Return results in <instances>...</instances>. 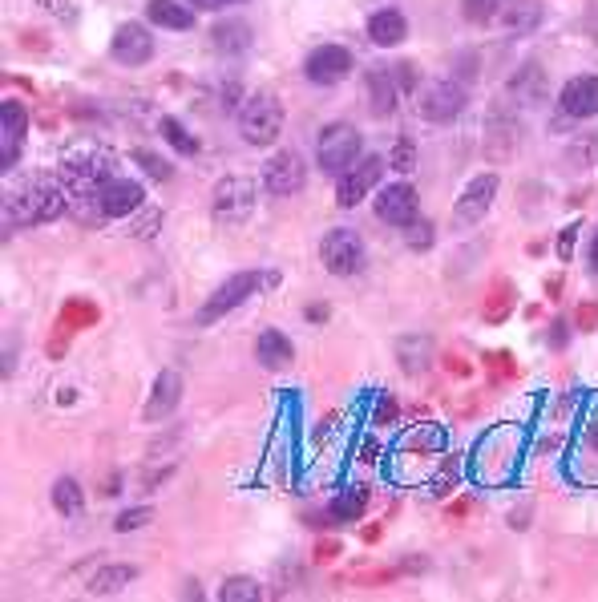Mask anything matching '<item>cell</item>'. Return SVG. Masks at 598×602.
Segmentation results:
<instances>
[{"mask_svg":"<svg viewBox=\"0 0 598 602\" xmlns=\"http://www.w3.org/2000/svg\"><path fill=\"white\" fill-rule=\"evenodd\" d=\"M61 211H65V190L57 182H49V178H37L25 190L9 194V227L13 223L41 227V223H53Z\"/></svg>","mask_w":598,"mask_h":602,"instance_id":"obj_1","label":"cell"},{"mask_svg":"<svg viewBox=\"0 0 598 602\" xmlns=\"http://www.w3.org/2000/svg\"><path fill=\"white\" fill-rule=\"evenodd\" d=\"M114 170V154L97 142H73L65 154H61V178L73 186V190H89V186H106Z\"/></svg>","mask_w":598,"mask_h":602,"instance_id":"obj_2","label":"cell"},{"mask_svg":"<svg viewBox=\"0 0 598 602\" xmlns=\"http://www.w3.org/2000/svg\"><path fill=\"white\" fill-rule=\"evenodd\" d=\"M283 130V106L275 93H251L239 106V134L251 146H271Z\"/></svg>","mask_w":598,"mask_h":602,"instance_id":"obj_3","label":"cell"},{"mask_svg":"<svg viewBox=\"0 0 598 602\" xmlns=\"http://www.w3.org/2000/svg\"><path fill=\"white\" fill-rule=\"evenodd\" d=\"M263 283H275V275H259V271H239V275H231L223 287H215V295L203 304V312L194 316V324H198V328H211L215 320H223L227 312H235L239 304H247V299H251Z\"/></svg>","mask_w":598,"mask_h":602,"instance_id":"obj_4","label":"cell"},{"mask_svg":"<svg viewBox=\"0 0 598 602\" xmlns=\"http://www.w3.org/2000/svg\"><path fill=\"white\" fill-rule=\"evenodd\" d=\"M356 158H360V130L356 126L332 122V126L320 130V138H316V162H320V170L348 174L356 166Z\"/></svg>","mask_w":598,"mask_h":602,"instance_id":"obj_5","label":"cell"},{"mask_svg":"<svg viewBox=\"0 0 598 602\" xmlns=\"http://www.w3.org/2000/svg\"><path fill=\"white\" fill-rule=\"evenodd\" d=\"M320 263L332 271V275H360L364 263H368V251H364V239L352 231V227H332L324 239H320Z\"/></svg>","mask_w":598,"mask_h":602,"instance_id":"obj_6","label":"cell"},{"mask_svg":"<svg viewBox=\"0 0 598 602\" xmlns=\"http://www.w3.org/2000/svg\"><path fill=\"white\" fill-rule=\"evenodd\" d=\"M255 203H259V186L255 178H243V174H227L219 186H215V219L219 223H243L255 215Z\"/></svg>","mask_w":598,"mask_h":602,"instance_id":"obj_7","label":"cell"},{"mask_svg":"<svg viewBox=\"0 0 598 602\" xmlns=\"http://www.w3.org/2000/svg\"><path fill=\"white\" fill-rule=\"evenodd\" d=\"M518 465V433L497 429L477 445V477L485 481H506Z\"/></svg>","mask_w":598,"mask_h":602,"instance_id":"obj_8","label":"cell"},{"mask_svg":"<svg viewBox=\"0 0 598 602\" xmlns=\"http://www.w3.org/2000/svg\"><path fill=\"white\" fill-rule=\"evenodd\" d=\"M417 106H421V118H429V122H437V126H449V122H457L461 114H465V89L457 85V81H433V85H425V93L417 97Z\"/></svg>","mask_w":598,"mask_h":602,"instance_id":"obj_9","label":"cell"},{"mask_svg":"<svg viewBox=\"0 0 598 602\" xmlns=\"http://www.w3.org/2000/svg\"><path fill=\"white\" fill-rule=\"evenodd\" d=\"M304 182H308V166H304V158H299V150H279L263 166V186L271 194H279V198L299 194V190H304Z\"/></svg>","mask_w":598,"mask_h":602,"instance_id":"obj_10","label":"cell"},{"mask_svg":"<svg viewBox=\"0 0 598 602\" xmlns=\"http://www.w3.org/2000/svg\"><path fill=\"white\" fill-rule=\"evenodd\" d=\"M142 203H146V190L134 178H110L106 186H97V211H102V219H126L142 211Z\"/></svg>","mask_w":598,"mask_h":602,"instance_id":"obj_11","label":"cell"},{"mask_svg":"<svg viewBox=\"0 0 598 602\" xmlns=\"http://www.w3.org/2000/svg\"><path fill=\"white\" fill-rule=\"evenodd\" d=\"M384 158H376V154H368V158H360L348 174H340V182H336V207H356V203H364V194L380 182V174H384Z\"/></svg>","mask_w":598,"mask_h":602,"instance_id":"obj_12","label":"cell"},{"mask_svg":"<svg viewBox=\"0 0 598 602\" xmlns=\"http://www.w3.org/2000/svg\"><path fill=\"white\" fill-rule=\"evenodd\" d=\"M493 198H497V174H477L461 198H457V207H453V223L457 227H473L485 219V211L493 207Z\"/></svg>","mask_w":598,"mask_h":602,"instance_id":"obj_13","label":"cell"},{"mask_svg":"<svg viewBox=\"0 0 598 602\" xmlns=\"http://www.w3.org/2000/svg\"><path fill=\"white\" fill-rule=\"evenodd\" d=\"M352 73V53L344 45H320L304 61V77L312 85H340Z\"/></svg>","mask_w":598,"mask_h":602,"instance_id":"obj_14","label":"cell"},{"mask_svg":"<svg viewBox=\"0 0 598 602\" xmlns=\"http://www.w3.org/2000/svg\"><path fill=\"white\" fill-rule=\"evenodd\" d=\"M417 186L409 182H392L376 194V219L380 223H392V227H409L417 219Z\"/></svg>","mask_w":598,"mask_h":602,"instance_id":"obj_15","label":"cell"},{"mask_svg":"<svg viewBox=\"0 0 598 602\" xmlns=\"http://www.w3.org/2000/svg\"><path fill=\"white\" fill-rule=\"evenodd\" d=\"M558 106H562V114L574 118V122L594 118V114H598V77H594V73L570 77V81L562 85V93H558Z\"/></svg>","mask_w":598,"mask_h":602,"instance_id":"obj_16","label":"cell"},{"mask_svg":"<svg viewBox=\"0 0 598 602\" xmlns=\"http://www.w3.org/2000/svg\"><path fill=\"white\" fill-rule=\"evenodd\" d=\"M178 405H182V376H178L174 368H166V372H158V380H154V388H150V400H146V409H142V421H146V425H158V421H166Z\"/></svg>","mask_w":598,"mask_h":602,"instance_id":"obj_17","label":"cell"},{"mask_svg":"<svg viewBox=\"0 0 598 602\" xmlns=\"http://www.w3.org/2000/svg\"><path fill=\"white\" fill-rule=\"evenodd\" d=\"M29 134V110L21 102H5L0 106V166L13 170L17 166V150H21V138Z\"/></svg>","mask_w":598,"mask_h":602,"instance_id":"obj_18","label":"cell"},{"mask_svg":"<svg viewBox=\"0 0 598 602\" xmlns=\"http://www.w3.org/2000/svg\"><path fill=\"white\" fill-rule=\"evenodd\" d=\"M110 53H114L122 65H146V61L154 57V37H150V29H146V25L126 21V25L114 33Z\"/></svg>","mask_w":598,"mask_h":602,"instance_id":"obj_19","label":"cell"},{"mask_svg":"<svg viewBox=\"0 0 598 602\" xmlns=\"http://www.w3.org/2000/svg\"><path fill=\"white\" fill-rule=\"evenodd\" d=\"M396 97H401V85H396L392 69H368L364 73V102L372 118H388L396 110Z\"/></svg>","mask_w":598,"mask_h":602,"instance_id":"obj_20","label":"cell"},{"mask_svg":"<svg viewBox=\"0 0 598 602\" xmlns=\"http://www.w3.org/2000/svg\"><path fill=\"white\" fill-rule=\"evenodd\" d=\"M514 308H518V287L510 279H493L489 295L481 299V320L485 324H506L514 316Z\"/></svg>","mask_w":598,"mask_h":602,"instance_id":"obj_21","label":"cell"},{"mask_svg":"<svg viewBox=\"0 0 598 602\" xmlns=\"http://www.w3.org/2000/svg\"><path fill=\"white\" fill-rule=\"evenodd\" d=\"M409 37V21L396 13V9H380L368 17V41L380 45V49H396Z\"/></svg>","mask_w":598,"mask_h":602,"instance_id":"obj_22","label":"cell"},{"mask_svg":"<svg viewBox=\"0 0 598 602\" xmlns=\"http://www.w3.org/2000/svg\"><path fill=\"white\" fill-rule=\"evenodd\" d=\"M255 356H259V364H263L267 372H283V368L295 360V348H291V340H287L283 332L263 328L259 340H255Z\"/></svg>","mask_w":598,"mask_h":602,"instance_id":"obj_23","label":"cell"},{"mask_svg":"<svg viewBox=\"0 0 598 602\" xmlns=\"http://www.w3.org/2000/svg\"><path fill=\"white\" fill-rule=\"evenodd\" d=\"M368 510V489L364 485H352V489H340L332 501H328V514L336 526H348V522H360Z\"/></svg>","mask_w":598,"mask_h":602,"instance_id":"obj_24","label":"cell"},{"mask_svg":"<svg viewBox=\"0 0 598 602\" xmlns=\"http://www.w3.org/2000/svg\"><path fill=\"white\" fill-rule=\"evenodd\" d=\"M146 17H150V25L174 29V33H182V29L194 25V13H190L186 5H178V0H150V5H146Z\"/></svg>","mask_w":598,"mask_h":602,"instance_id":"obj_25","label":"cell"},{"mask_svg":"<svg viewBox=\"0 0 598 602\" xmlns=\"http://www.w3.org/2000/svg\"><path fill=\"white\" fill-rule=\"evenodd\" d=\"M97 320H102V312H97L93 299H65L57 312V328H65V332H85Z\"/></svg>","mask_w":598,"mask_h":602,"instance_id":"obj_26","label":"cell"},{"mask_svg":"<svg viewBox=\"0 0 598 602\" xmlns=\"http://www.w3.org/2000/svg\"><path fill=\"white\" fill-rule=\"evenodd\" d=\"M429 356H433V340L429 336H405L401 344H396V360H401V368L409 376L425 372L429 368Z\"/></svg>","mask_w":598,"mask_h":602,"instance_id":"obj_27","label":"cell"},{"mask_svg":"<svg viewBox=\"0 0 598 602\" xmlns=\"http://www.w3.org/2000/svg\"><path fill=\"white\" fill-rule=\"evenodd\" d=\"M211 37H215V49H219V53H247V49H251V29H247V21H219V25L211 29Z\"/></svg>","mask_w":598,"mask_h":602,"instance_id":"obj_28","label":"cell"},{"mask_svg":"<svg viewBox=\"0 0 598 602\" xmlns=\"http://www.w3.org/2000/svg\"><path fill=\"white\" fill-rule=\"evenodd\" d=\"M542 25V5L538 0H518V5L506 9V29L510 33H534Z\"/></svg>","mask_w":598,"mask_h":602,"instance_id":"obj_29","label":"cell"},{"mask_svg":"<svg viewBox=\"0 0 598 602\" xmlns=\"http://www.w3.org/2000/svg\"><path fill=\"white\" fill-rule=\"evenodd\" d=\"M81 506H85L81 485H77L73 477H61V481L53 485V510H57V514H65V518H77V514H81Z\"/></svg>","mask_w":598,"mask_h":602,"instance_id":"obj_30","label":"cell"},{"mask_svg":"<svg viewBox=\"0 0 598 602\" xmlns=\"http://www.w3.org/2000/svg\"><path fill=\"white\" fill-rule=\"evenodd\" d=\"M138 578V566H106L102 574H93L89 582V594H118L126 582Z\"/></svg>","mask_w":598,"mask_h":602,"instance_id":"obj_31","label":"cell"},{"mask_svg":"<svg viewBox=\"0 0 598 602\" xmlns=\"http://www.w3.org/2000/svg\"><path fill=\"white\" fill-rule=\"evenodd\" d=\"M158 130H162V138H166L182 158H194V154H198V138L186 134V126H182L178 118H158Z\"/></svg>","mask_w":598,"mask_h":602,"instance_id":"obj_32","label":"cell"},{"mask_svg":"<svg viewBox=\"0 0 598 602\" xmlns=\"http://www.w3.org/2000/svg\"><path fill=\"white\" fill-rule=\"evenodd\" d=\"M497 13H502V0H461V17L469 25H489Z\"/></svg>","mask_w":598,"mask_h":602,"instance_id":"obj_33","label":"cell"},{"mask_svg":"<svg viewBox=\"0 0 598 602\" xmlns=\"http://www.w3.org/2000/svg\"><path fill=\"white\" fill-rule=\"evenodd\" d=\"M263 590H259V582L255 578H227L223 582V590H219V598L223 602H255Z\"/></svg>","mask_w":598,"mask_h":602,"instance_id":"obj_34","label":"cell"},{"mask_svg":"<svg viewBox=\"0 0 598 602\" xmlns=\"http://www.w3.org/2000/svg\"><path fill=\"white\" fill-rule=\"evenodd\" d=\"M388 166H392V170H401V174H409V170H417V146L401 138V142H396V146H392V154H388Z\"/></svg>","mask_w":598,"mask_h":602,"instance_id":"obj_35","label":"cell"},{"mask_svg":"<svg viewBox=\"0 0 598 602\" xmlns=\"http://www.w3.org/2000/svg\"><path fill=\"white\" fill-rule=\"evenodd\" d=\"M481 364H485V372H489L493 380H510V376L518 372L510 352H485V360H481Z\"/></svg>","mask_w":598,"mask_h":602,"instance_id":"obj_36","label":"cell"},{"mask_svg":"<svg viewBox=\"0 0 598 602\" xmlns=\"http://www.w3.org/2000/svg\"><path fill=\"white\" fill-rule=\"evenodd\" d=\"M134 162L150 174V178H158V182H166L174 170H170V162L166 158H158V154H150V150H134Z\"/></svg>","mask_w":598,"mask_h":602,"instance_id":"obj_37","label":"cell"},{"mask_svg":"<svg viewBox=\"0 0 598 602\" xmlns=\"http://www.w3.org/2000/svg\"><path fill=\"white\" fill-rule=\"evenodd\" d=\"M405 243H409L413 251H429V247H433V223L413 219V223L405 227Z\"/></svg>","mask_w":598,"mask_h":602,"instance_id":"obj_38","label":"cell"},{"mask_svg":"<svg viewBox=\"0 0 598 602\" xmlns=\"http://www.w3.org/2000/svg\"><path fill=\"white\" fill-rule=\"evenodd\" d=\"M510 89L522 93V97H538V93H542V73H538V65H526L522 77L510 81Z\"/></svg>","mask_w":598,"mask_h":602,"instance_id":"obj_39","label":"cell"},{"mask_svg":"<svg viewBox=\"0 0 598 602\" xmlns=\"http://www.w3.org/2000/svg\"><path fill=\"white\" fill-rule=\"evenodd\" d=\"M150 518H154V510H150V506H138V510H126V514H118V518H114V530H118V534L142 530Z\"/></svg>","mask_w":598,"mask_h":602,"instance_id":"obj_40","label":"cell"},{"mask_svg":"<svg viewBox=\"0 0 598 602\" xmlns=\"http://www.w3.org/2000/svg\"><path fill=\"white\" fill-rule=\"evenodd\" d=\"M392 77H396V85H401V93H417V81H421V69L413 65V61H401L392 69Z\"/></svg>","mask_w":598,"mask_h":602,"instance_id":"obj_41","label":"cell"},{"mask_svg":"<svg viewBox=\"0 0 598 602\" xmlns=\"http://www.w3.org/2000/svg\"><path fill=\"white\" fill-rule=\"evenodd\" d=\"M37 5H41L49 17H61V21H73V17H77L73 0H37Z\"/></svg>","mask_w":598,"mask_h":602,"instance_id":"obj_42","label":"cell"},{"mask_svg":"<svg viewBox=\"0 0 598 602\" xmlns=\"http://www.w3.org/2000/svg\"><path fill=\"white\" fill-rule=\"evenodd\" d=\"M574 243H578V223L562 227V239H558V259H562V263L574 259Z\"/></svg>","mask_w":598,"mask_h":602,"instance_id":"obj_43","label":"cell"},{"mask_svg":"<svg viewBox=\"0 0 598 602\" xmlns=\"http://www.w3.org/2000/svg\"><path fill=\"white\" fill-rule=\"evenodd\" d=\"M574 328H578V332H594V328H598V304H582V308L574 312Z\"/></svg>","mask_w":598,"mask_h":602,"instance_id":"obj_44","label":"cell"},{"mask_svg":"<svg viewBox=\"0 0 598 602\" xmlns=\"http://www.w3.org/2000/svg\"><path fill=\"white\" fill-rule=\"evenodd\" d=\"M396 413H401V409H396V400H392V396H380V400H376L372 421H376V425H392V421H396Z\"/></svg>","mask_w":598,"mask_h":602,"instance_id":"obj_45","label":"cell"},{"mask_svg":"<svg viewBox=\"0 0 598 602\" xmlns=\"http://www.w3.org/2000/svg\"><path fill=\"white\" fill-rule=\"evenodd\" d=\"M546 340H550V348H554V352H562V348L570 344V324H566V320H554V324H550V332H546Z\"/></svg>","mask_w":598,"mask_h":602,"instance_id":"obj_46","label":"cell"},{"mask_svg":"<svg viewBox=\"0 0 598 602\" xmlns=\"http://www.w3.org/2000/svg\"><path fill=\"white\" fill-rule=\"evenodd\" d=\"M340 554H344V546H340L336 538H324V542H316V550H312L316 562H336Z\"/></svg>","mask_w":598,"mask_h":602,"instance_id":"obj_47","label":"cell"},{"mask_svg":"<svg viewBox=\"0 0 598 602\" xmlns=\"http://www.w3.org/2000/svg\"><path fill=\"white\" fill-rule=\"evenodd\" d=\"M457 473H461V469H457V461H453V457H449V461H441V477H437V493H445V485H453V481H457Z\"/></svg>","mask_w":598,"mask_h":602,"instance_id":"obj_48","label":"cell"},{"mask_svg":"<svg viewBox=\"0 0 598 602\" xmlns=\"http://www.w3.org/2000/svg\"><path fill=\"white\" fill-rule=\"evenodd\" d=\"M154 227H162V211H150V215H146V219H142V223L134 227V235L150 239V235H154Z\"/></svg>","mask_w":598,"mask_h":602,"instance_id":"obj_49","label":"cell"},{"mask_svg":"<svg viewBox=\"0 0 598 602\" xmlns=\"http://www.w3.org/2000/svg\"><path fill=\"white\" fill-rule=\"evenodd\" d=\"M445 368H449L453 376H469V372H473V368H469V364H465L461 356H449V360H445Z\"/></svg>","mask_w":598,"mask_h":602,"instance_id":"obj_50","label":"cell"},{"mask_svg":"<svg viewBox=\"0 0 598 602\" xmlns=\"http://www.w3.org/2000/svg\"><path fill=\"white\" fill-rule=\"evenodd\" d=\"M473 510V501L469 497H461V501H453V506H449V518H465Z\"/></svg>","mask_w":598,"mask_h":602,"instance_id":"obj_51","label":"cell"},{"mask_svg":"<svg viewBox=\"0 0 598 602\" xmlns=\"http://www.w3.org/2000/svg\"><path fill=\"white\" fill-rule=\"evenodd\" d=\"M65 348H69V344H65V336H53V340H49V356H53V360H61V356H65Z\"/></svg>","mask_w":598,"mask_h":602,"instance_id":"obj_52","label":"cell"},{"mask_svg":"<svg viewBox=\"0 0 598 602\" xmlns=\"http://www.w3.org/2000/svg\"><path fill=\"white\" fill-rule=\"evenodd\" d=\"M558 291H562V275H550V279H546V295L558 299Z\"/></svg>","mask_w":598,"mask_h":602,"instance_id":"obj_53","label":"cell"},{"mask_svg":"<svg viewBox=\"0 0 598 602\" xmlns=\"http://www.w3.org/2000/svg\"><path fill=\"white\" fill-rule=\"evenodd\" d=\"M380 534H384V526H364V530H360L364 542H380Z\"/></svg>","mask_w":598,"mask_h":602,"instance_id":"obj_54","label":"cell"},{"mask_svg":"<svg viewBox=\"0 0 598 602\" xmlns=\"http://www.w3.org/2000/svg\"><path fill=\"white\" fill-rule=\"evenodd\" d=\"M590 271L598 275V231H594V239H590Z\"/></svg>","mask_w":598,"mask_h":602,"instance_id":"obj_55","label":"cell"},{"mask_svg":"<svg viewBox=\"0 0 598 602\" xmlns=\"http://www.w3.org/2000/svg\"><path fill=\"white\" fill-rule=\"evenodd\" d=\"M586 449H590V453H594V457H598V425H594V429H590V433H586Z\"/></svg>","mask_w":598,"mask_h":602,"instance_id":"obj_56","label":"cell"},{"mask_svg":"<svg viewBox=\"0 0 598 602\" xmlns=\"http://www.w3.org/2000/svg\"><path fill=\"white\" fill-rule=\"evenodd\" d=\"M308 320H328V308H324V304H320V308L312 304V308H308Z\"/></svg>","mask_w":598,"mask_h":602,"instance_id":"obj_57","label":"cell"},{"mask_svg":"<svg viewBox=\"0 0 598 602\" xmlns=\"http://www.w3.org/2000/svg\"><path fill=\"white\" fill-rule=\"evenodd\" d=\"M360 461H368V465H372V461H376V445H372V441H368V445H364V457H360Z\"/></svg>","mask_w":598,"mask_h":602,"instance_id":"obj_58","label":"cell"},{"mask_svg":"<svg viewBox=\"0 0 598 602\" xmlns=\"http://www.w3.org/2000/svg\"><path fill=\"white\" fill-rule=\"evenodd\" d=\"M190 5H198V9H215L219 0H190Z\"/></svg>","mask_w":598,"mask_h":602,"instance_id":"obj_59","label":"cell"},{"mask_svg":"<svg viewBox=\"0 0 598 602\" xmlns=\"http://www.w3.org/2000/svg\"><path fill=\"white\" fill-rule=\"evenodd\" d=\"M219 5H239V0H219Z\"/></svg>","mask_w":598,"mask_h":602,"instance_id":"obj_60","label":"cell"}]
</instances>
